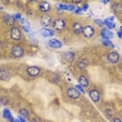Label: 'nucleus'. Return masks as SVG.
<instances>
[{
	"label": "nucleus",
	"mask_w": 122,
	"mask_h": 122,
	"mask_svg": "<svg viewBox=\"0 0 122 122\" xmlns=\"http://www.w3.org/2000/svg\"><path fill=\"white\" fill-rule=\"evenodd\" d=\"M10 55L14 59H21L24 55V49L20 45H14L10 49Z\"/></svg>",
	"instance_id": "nucleus-1"
},
{
	"label": "nucleus",
	"mask_w": 122,
	"mask_h": 122,
	"mask_svg": "<svg viewBox=\"0 0 122 122\" xmlns=\"http://www.w3.org/2000/svg\"><path fill=\"white\" fill-rule=\"evenodd\" d=\"M66 22L64 19L62 18H57V19H54L53 21H52V24H51V26H52V29L54 30V31H61V30H63L64 28L66 27Z\"/></svg>",
	"instance_id": "nucleus-2"
},
{
	"label": "nucleus",
	"mask_w": 122,
	"mask_h": 122,
	"mask_svg": "<svg viewBox=\"0 0 122 122\" xmlns=\"http://www.w3.org/2000/svg\"><path fill=\"white\" fill-rule=\"evenodd\" d=\"M10 39H12L13 41H15V42H18V41L21 40L22 38V32H21V29L19 26H14L10 28Z\"/></svg>",
	"instance_id": "nucleus-3"
},
{
	"label": "nucleus",
	"mask_w": 122,
	"mask_h": 122,
	"mask_svg": "<svg viewBox=\"0 0 122 122\" xmlns=\"http://www.w3.org/2000/svg\"><path fill=\"white\" fill-rule=\"evenodd\" d=\"M26 74L29 77H38L41 74V68L38 67V66H28L26 68Z\"/></svg>",
	"instance_id": "nucleus-4"
},
{
	"label": "nucleus",
	"mask_w": 122,
	"mask_h": 122,
	"mask_svg": "<svg viewBox=\"0 0 122 122\" xmlns=\"http://www.w3.org/2000/svg\"><path fill=\"white\" fill-rule=\"evenodd\" d=\"M95 28L92 26V25H85L82 27V36L86 38V39H91L95 36Z\"/></svg>",
	"instance_id": "nucleus-5"
},
{
	"label": "nucleus",
	"mask_w": 122,
	"mask_h": 122,
	"mask_svg": "<svg viewBox=\"0 0 122 122\" xmlns=\"http://www.w3.org/2000/svg\"><path fill=\"white\" fill-rule=\"evenodd\" d=\"M89 96H90L91 100H92L94 103H98L101 99L100 93H99V91L96 90V89H91V90H89Z\"/></svg>",
	"instance_id": "nucleus-6"
},
{
	"label": "nucleus",
	"mask_w": 122,
	"mask_h": 122,
	"mask_svg": "<svg viewBox=\"0 0 122 122\" xmlns=\"http://www.w3.org/2000/svg\"><path fill=\"white\" fill-rule=\"evenodd\" d=\"M67 96L70 99L75 100V99H78L80 97V92L75 87H70V88L67 89Z\"/></svg>",
	"instance_id": "nucleus-7"
},
{
	"label": "nucleus",
	"mask_w": 122,
	"mask_h": 122,
	"mask_svg": "<svg viewBox=\"0 0 122 122\" xmlns=\"http://www.w3.org/2000/svg\"><path fill=\"white\" fill-rule=\"evenodd\" d=\"M107 57L111 64H118L119 61H120V54L117 51H111Z\"/></svg>",
	"instance_id": "nucleus-8"
},
{
	"label": "nucleus",
	"mask_w": 122,
	"mask_h": 122,
	"mask_svg": "<svg viewBox=\"0 0 122 122\" xmlns=\"http://www.w3.org/2000/svg\"><path fill=\"white\" fill-rule=\"evenodd\" d=\"M2 20H3V23L5 24V25L12 26V27L15 26L16 20H15V18L13 17V15H10V14H4V16L2 17Z\"/></svg>",
	"instance_id": "nucleus-9"
},
{
	"label": "nucleus",
	"mask_w": 122,
	"mask_h": 122,
	"mask_svg": "<svg viewBox=\"0 0 122 122\" xmlns=\"http://www.w3.org/2000/svg\"><path fill=\"white\" fill-rule=\"evenodd\" d=\"M40 22H41V24H42V25L44 26V28H48V26H49V25H51V24H52L51 16H50V15H47V14H45V15H43L42 17H41Z\"/></svg>",
	"instance_id": "nucleus-10"
},
{
	"label": "nucleus",
	"mask_w": 122,
	"mask_h": 122,
	"mask_svg": "<svg viewBox=\"0 0 122 122\" xmlns=\"http://www.w3.org/2000/svg\"><path fill=\"white\" fill-rule=\"evenodd\" d=\"M82 27L84 26H82L79 22H73V23H72V26H71V30L74 35L78 36L82 32Z\"/></svg>",
	"instance_id": "nucleus-11"
},
{
	"label": "nucleus",
	"mask_w": 122,
	"mask_h": 122,
	"mask_svg": "<svg viewBox=\"0 0 122 122\" xmlns=\"http://www.w3.org/2000/svg\"><path fill=\"white\" fill-rule=\"evenodd\" d=\"M48 46L51 47V48H54V49H60L63 47V44L61 42L60 40H57V39H49L48 41Z\"/></svg>",
	"instance_id": "nucleus-12"
},
{
	"label": "nucleus",
	"mask_w": 122,
	"mask_h": 122,
	"mask_svg": "<svg viewBox=\"0 0 122 122\" xmlns=\"http://www.w3.org/2000/svg\"><path fill=\"white\" fill-rule=\"evenodd\" d=\"M39 10L40 12H42V13H48L49 10H51V4L49 3V2H47V1H42V2H40L39 3Z\"/></svg>",
	"instance_id": "nucleus-13"
},
{
	"label": "nucleus",
	"mask_w": 122,
	"mask_h": 122,
	"mask_svg": "<svg viewBox=\"0 0 122 122\" xmlns=\"http://www.w3.org/2000/svg\"><path fill=\"white\" fill-rule=\"evenodd\" d=\"M40 34L44 38H52L55 35V31L51 28H44L43 27V28L40 29Z\"/></svg>",
	"instance_id": "nucleus-14"
},
{
	"label": "nucleus",
	"mask_w": 122,
	"mask_h": 122,
	"mask_svg": "<svg viewBox=\"0 0 122 122\" xmlns=\"http://www.w3.org/2000/svg\"><path fill=\"white\" fill-rule=\"evenodd\" d=\"M10 77V70H7V69H4V68H1V71H0V78L1 80H9Z\"/></svg>",
	"instance_id": "nucleus-15"
},
{
	"label": "nucleus",
	"mask_w": 122,
	"mask_h": 122,
	"mask_svg": "<svg viewBox=\"0 0 122 122\" xmlns=\"http://www.w3.org/2000/svg\"><path fill=\"white\" fill-rule=\"evenodd\" d=\"M20 23H21V27H22V29L24 30V32L29 34L30 32V23H29V21L26 20V19H22Z\"/></svg>",
	"instance_id": "nucleus-16"
},
{
	"label": "nucleus",
	"mask_w": 122,
	"mask_h": 122,
	"mask_svg": "<svg viewBox=\"0 0 122 122\" xmlns=\"http://www.w3.org/2000/svg\"><path fill=\"white\" fill-rule=\"evenodd\" d=\"M76 66H77V68H79V69H85L89 66V61L87 59H80L77 61Z\"/></svg>",
	"instance_id": "nucleus-17"
},
{
	"label": "nucleus",
	"mask_w": 122,
	"mask_h": 122,
	"mask_svg": "<svg viewBox=\"0 0 122 122\" xmlns=\"http://www.w3.org/2000/svg\"><path fill=\"white\" fill-rule=\"evenodd\" d=\"M78 85H80V86H82V87H89V85H90V82H89V80H88V78L86 77L85 75H79L78 76Z\"/></svg>",
	"instance_id": "nucleus-18"
},
{
	"label": "nucleus",
	"mask_w": 122,
	"mask_h": 122,
	"mask_svg": "<svg viewBox=\"0 0 122 122\" xmlns=\"http://www.w3.org/2000/svg\"><path fill=\"white\" fill-rule=\"evenodd\" d=\"M64 56H65V60L67 61V62H73L74 59H75V53L72 51H66L65 53H64Z\"/></svg>",
	"instance_id": "nucleus-19"
},
{
	"label": "nucleus",
	"mask_w": 122,
	"mask_h": 122,
	"mask_svg": "<svg viewBox=\"0 0 122 122\" xmlns=\"http://www.w3.org/2000/svg\"><path fill=\"white\" fill-rule=\"evenodd\" d=\"M2 117L6 120H10V118H13V115H12V112L9 107H5V109L2 111Z\"/></svg>",
	"instance_id": "nucleus-20"
},
{
	"label": "nucleus",
	"mask_w": 122,
	"mask_h": 122,
	"mask_svg": "<svg viewBox=\"0 0 122 122\" xmlns=\"http://www.w3.org/2000/svg\"><path fill=\"white\" fill-rule=\"evenodd\" d=\"M103 23H104V25L107 26V28L110 29V30H111V29H114V28L116 27V24L114 23V22H111L109 19H105V20L103 21Z\"/></svg>",
	"instance_id": "nucleus-21"
},
{
	"label": "nucleus",
	"mask_w": 122,
	"mask_h": 122,
	"mask_svg": "<svg viewBox=\"0 0 122 122\" xmlns=\"http://www.w3.org/2000/svg\"><path fill=\"white\" fill-rule=\"evenodd\" d=\"M113 10L116 14L122 13V4L121 3H114V5H113Z\"/></svg>",
	"instance_id": "nucleus-22"
},
{
	"label": "nucleus",
	"mask_w": 122,
	"mask_h": 122,
	"mask_svg": "<svg viewBox=\"0 0 122 122\" xmlns=\"http://www.w3.org/2000/svg\"><path fill=\"white\" fill-rule=\"evenodd\" d=\"M101 43H102V45L109 47V48H112V49L115 48V45L112 43V41H111V40H102V39H101Z\"/></svg>",
	"instance_id": "nucleus-23"
},
{
	"label": "nucleus",
	"mask_w": 122,
	"mask_h": 122,
	"mask_svg": "<svg viewBox=\"0 0 122 122\" xmlns=\"http://www.w3.org/2000/svg\"><path fill=\"white\" fill-rule=\"evenodd\" d=\"M19 114H20V116H22V117H28L29 116V112L26 107H21L19 110Z\"/></svg>",
	"instance_id": "nucleus-24"
},
{
	"label": "nucleus",
	"mask_w": 122,
	"mask_h": 122,
	"mask_svg": "<svg viewBox=\"0 0 122 122\" xmlns=\"http://www.w3.org/2000/svg\"><path fill=\"white\" fill-rule=\"evenodd\" d=\"M94 23H95L97 26L101 27V29L103 28V26H104V23H103V21H102V20H100V19H95V20H94Z\"/></svg>",
	"instance_id": "nucleus-25"
},
{
	"label": "nucleus",
	"mask_w": 122,
	"mask_h": 122,
	"mask_svg": "<svg viewBox=\"0 0 122 122\" xmlns=\"http://www.w3.org/2000/svg\"><path fill=\"white\" fill-rule=\"evenodd\" d=\"M13 17L15 18V20H16V21H20V22H21L22 19H23V18H22L21 13H16V14H14V15H13Z\"/></svg>",
	"instance_id": "nucleus-26"
},
{
	"label": "nucleus",
	"mask_w": 122,
	"mask_h": 122,
	"mask_svg": "<svg viewBox=\"0 0 122 122\" xmlns=\"http://www.w3.org/2000/svg\"><path fill=\"white\" fill-rule=\"evenodd\" d=\"M75 88L79 91L80 93H82V94H85V93H86V91H85V89H84V87H82V86H80V85H76V86H75Z\"/></svg>",
	"instance_id": "nucleus-27"
},
{
	"label": "nucleus",
	"mask_w": 122,
	"mask_h": 122,
	"mask_svg": "<svg viewBox=\"0 0 122 122\" xmlns=\"http://www.w3.org/2000/svg\"><path fill=\"white\" fill-rule=\"evenodd\" d=\"M81 10H84V12H87V10H89V4L87 3V2H85V3H82V5H81Z\"/></svg>",
	"instance_id": "nucleus-28"
},
{
	"label": "nucleus",
	"mask_w": 122,
	"mask_h": 122,
	"mask_svg": "<svg viewBox=\"0 0 122 122\" xmlns=\"http://www.w3.org/2000/svg\"><path fill=\"white\" fill-rule=\"evenodd\" d=\"M75 15H82V14H84V10H81V7H77V10H75Z\"/></svg>",
	"instance_id": "nucleus-29"
},
{
	"label": "nucleus",
	"mask_w": 122,
	"mask_h": 122,
	"mask_svg": "<svg viewBox=\"0 0 122 122\" xmlns=\"http://www.w3.org/2000/svg\"><path fill=\"white\" fill-rule=\"evenodd\" d=\"M30 122H42V121H41V119L39 118V117H37V116H35V117L32 118L31 120H30Z\"/></svg>",
	"instance_id": "nucleus-30"
},
{
	"label": "nucleus",
	"mask_w": 122,
	"mask_h": 122,
	"mask_svg": "<svg viewBox=\"0 0 122 122\" xmlns=\"http://www.w3.org/2000/svg\"><path fill=\"white\" fill-rule=\"evenodd\" d=\"M17 120H18V122H26V120L24 119V117H22V116H18Z\"/></svg>",
	"instance_id": "nucleus-31"
},
{
	"label": "nucleus",
	"mask_w": 122,
	"mask_h": 122,
	"mask_svg": "<svg viewBox=\"0 0 122 122\" xmlns=\"http://www.w3.org/2000/svg\"><path fill=\"white\" fill-rule=\"evenodd\" d=\"M116 34H117V36H118L119 38H120V39H122V32L120 31V30H118V31L116 32Z\"/></svg>",
	"instance_id": "nucleus-32"
},
{
	"label": "nucleus",
	"mask_w": 122,
	"mask_h": 122,
	"mask_svg": "<svg viewBox=\"0 0 122 122\" xmlns=\"http://www.w3.org/2000/svg\"><path fill=\"white\" fill-rule=\"evenodd\" d=\"M112 122H122V121L119 118H114L113 120H112Z\"/></svg>",
	"instance_id": "nucleus-33"
},
{
	"label": "nucleus",
	"mask_w": 122,
	"mask_h": 122,
	"mask_svg": "<svg viewBox=\"0 0 122 122\" xmlns=\"http://www.w3.org/2000/svg\"><path fill=\"white\" fill-rule=\"evenodd\" d=\"M114 19H115V17H110V18H109V20H110L111 22H113V21H114Z\"/></svg>",
	"instance_id": "nucleus-34"
},
{
	"label": "nucleus",
	"mask_w": 122,
	"mask_h": 122,
	"mask_svg": "<svg viewBox=\"0 0 122 122\" xmlns=\"http://www.w3.org/2000/svg\"><path fill=\"white\" fill-rule=\"evenodd\" d=\"M89 16H90V17H93V12H90V13H89Z\"/></svg>",
	"instance_id": "nucleus-35"
},
{
	"label": "nucleus",
	"mask_w": 122,
	"mask_h": 122,
	"mask_svg": "<svg viewBox=\"0 0 122 122\" xmlns=\"http://www.w3.org/2000/svg\"><path fill=\"white\" fill-rule=\"evenodd\" d=\"M102 3H103V4H107V3H110V1H102Z\"/></svg>",
	"instance_id": "nucleus-36"
},
{
	"label": "nucleus",
	"mask_w": 122,
	"mask_h": 122,
	"mask_svg": "<svg viewBox=\"0 0 122 122\" xmlns=\"http://www.w3.org/2000/svg\"><path fill=\"white\" fill-rule=\"evenodd\" d=\"M119 30H120V31H121V32H122V25H121V26H120V29H119Z\"/></svg>",
	"instance_id": "nucleus-37"
}]
</instances>
